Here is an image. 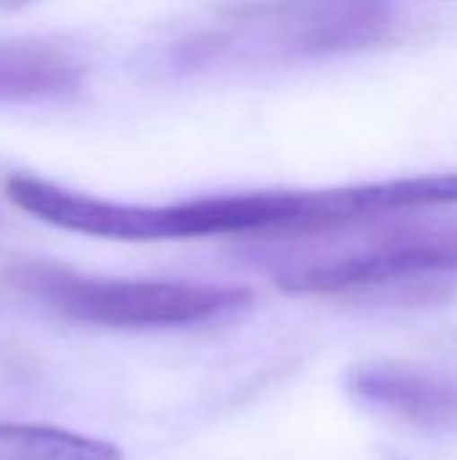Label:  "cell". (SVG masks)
Masks as SVG:
<instances>
[{
	"mask_svg": "<svg viewBox=\"0 0 457 460\" xmlns=\"http://www.w3.org/2000/svg\"><path fill=\"white\" fill-rule=\"evenodd\" d=\"M5 197L19 210L57 229L121 243L210 234H267L291 240L304 218V191H250L170 205H129L62 189L35 175H13L5 181Z\"/></svg>",
	"mask_w": 457,
	"mask_h": 460,
	"instance_id": "6da1fadb",
	"label": "cell"
},
{
	"mask_svg": "<svg viewBox=\"0 0 457 460\" xmlns=\"http://www.w3.org/2000/svg\"><path fill=\"white\" fill-rule=\"evenodd\" d=\"M347 394L366 410L423 431L457 429V377L399 361L358 364L347 372Z\"/></svg>",
	"mask_w": 457,
	"mask_h": 460,
	"instance_id": "277c9868",
	"label": "cell"
},
{
	"mask_svg": "<svg viewBox=\"0 0 457 460\" xmlns=\"http://www.w3.org/2000/svg\"><path fill=\"white\" fill-rule=\"evenodd\" d=\"M8 283L62 318L105 329H178L245 310L248 288L189 280L94 278L54 264H19Z\"/></svg>",
	"mask_w": 457,
	"mask_h": 460,
	"instance_id": "7a4b0ae2",
	"label": "cell"
},
{
	"mask_svg": "<svg viewBox=\"0 0 457 460\" xmlns=\"http://www.w3.org/2000/svg\"><path fill=\"white\" fill-rule=\"evenodd\" d=\"M275 280L288 294H342L399 278L457 272V234L396 232L280 256Z\"/></svg>",
	"mask_w": 457,
	"mask_h": 460,
	"instance_id": "3957f363",
	"label": "cell"
},
{
	"mask_svg": "<svg viewBox=\"0 0 457 460\" xmlns=\"http://www.w3.org/2000/svg\"><path fill=\"white\" fill-rule=\"evenodd\" d=\"M83 67L65 51L32 40H0V105L57 102L78 92Z\"/></svg>",
	"mask_w": 457,
	"mask_h": 460,
	"instance_id": "5b68a950",
	"label": "cell"
},
{
	"mask_svg": "<svg viewBox=\"0 0 457 460\" xmlns=\"http://www.w3.org/2000/svg\"><path fill=\"white\" fill-rule=\"evenodd\" d=\"M0 460H124L121 447L57 426L0 423Z\"/></svg>",
	"mask_w": 457,
	"mask_h": 460,
	"instance_id": "8992f818",
	"label": "cell"
}]
</instances>
